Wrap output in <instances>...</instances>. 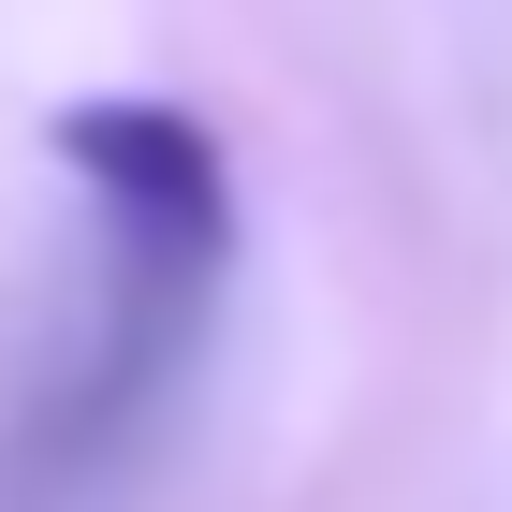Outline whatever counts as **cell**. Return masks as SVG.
Segmentation results:
<instances>
[{
	"label": "cell",
	"mask_w": 512,
	"mask_h": 512,
	"mask_svg": "<svg viewBox=\"0 0 512 512\" xmlns=\"http://www.w3.org/2000/svg\"><path fill=\"white\" fill-rule=\"evenodd\" d=\"M44 161L88 205V293H74V337L15 381V483L30 498L88 483L191 381L220 278H235V147H220V118L161 103V88H88V103L44 118Z\"/></svg>",
	"instance_id": "obj_1"
}]
</instances>
